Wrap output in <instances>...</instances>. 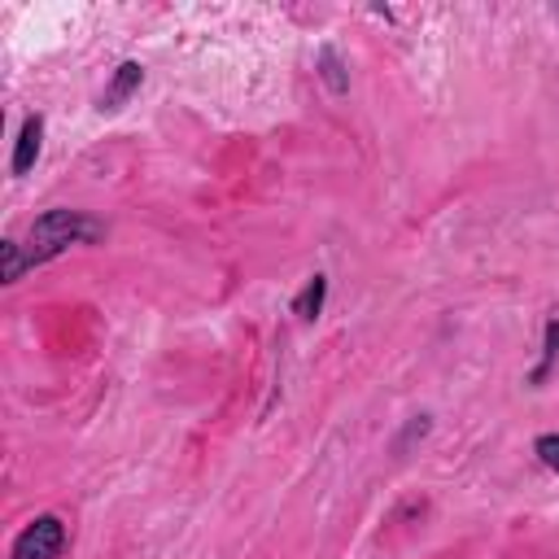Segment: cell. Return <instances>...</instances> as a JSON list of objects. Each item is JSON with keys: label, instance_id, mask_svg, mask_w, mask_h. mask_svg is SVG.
Returning a JSON list of instances; mask_svg holds the SVG:
<instances>
[{"label": "cell", "instance_id": "5", "mask_svg": "<svg viewBox=\"0 0 559 559\" xmlns=\"http://www.w3.org/2000/svg\"><path fill=\"white\" fill-rule=\"evenodd\" d=\"M314 66H319V79L328 83L332 96H345V92H349V70H345V61H341V52H336L332 44L319 48V61H314Z\"/></svg>", "mask_w": 559, "mask_h": 559}, {"label": "cell", "instance_id": "9", "mask_svg": "<svg viewBox=\"0 0 559 559\" xmlns=\"http://www.w3.org/2000/svg\"><path fill=\"white\" fill-rule=\"evenodd\" d=\"M533 454H537V459L559 476V432H542V437L533 441Z\"/></svg>", "mask_w": 559, "mask_h": 559}, {"label": "cell", "instance_id": "6", "mask_svg": "<svg viewBox=\"0 0 559 559\" xmlns=\"http://www.w3.org/2000/svg\"><path fill=\"white\" fill-rule=\"evenodd\" d=\"M323 297H328V275H319V271H314V275L306 280V288L293 297V314H297V319H306V323H310V319H319Z\"/></svg>", "mask_w": 559, "mask_h": 559}, {"label": "cell", "instance_id": "2", "mask_svg": "<svg viewBox=\"0 0 559 559\" xmlns=\"http://www.w3.org/2000/svg\"><path fill=\"white\" fill-rule=\"evenodd\" d=\"M61 550H66V524H61V515H35L13 537L9 559H61Z\"/></svg>", "mask_w": 559, "mask_h": 559}, {"label": "cell", "instance_id": "7", "mask_svg": "<svg viewBox=\"0 0 559 559\" xmlns=\"http://www.w3.org/2000/svg\"><path fill=\"white\" fill-rule=\"evenodd\" d=\"M555 362H559V314H550L546 319V341H542V362L528 371V384H542L550 371H555Z\"/></svg>", "mask_w": 559, "mask_h": 559}, {"label": "cell", "instance_id": "4", "mask_svg": "<svg viewBox=\"0 0 559 559\" xmlns=\"http://www.w3.org/2000/svg\"><path fill=\"white\" fill-rule=\"evenodd\" d=\"M140 83H144V66H140V61H122V66L114 70L109 87L100 92V105H96V109H105V114H109V109H122Z\"/></svg>", "mask_w": 559, "mask_h": 559}, {"label": "cell", "instance_id": "8", "mask_svg": "<svg viewBox=\"0 0 559 559\" xmlns=\"http://www.w3.org/2000/svg\"><path fill=\"white\" fill-rule=\"evenodd\" d=\"M0 258H4V271H0V280L4 284H17L26 271H31V258H26V245L22 240H0Z\"/></svg>", "mask_w": 559, "mask_h": 559}, {"label": "cell", "instance_id": "1", "mask_svg": "<svg viewBox=\"0 0 559 559\" xmlns=\"http://www.w3.org/2000/svg\"><path fill=\"white\" fill-rule=\"evenodd\" d=\"M100 236H105V223H96L83 210H44L26 231V258H31V266H44L57 253H66L70 245H92Z\"/></svg>", "mask_w": 559, "mask_h": 559}, {"label": "cell", "instance_id": "3", "mask_svg": "<svg viewBox=\"0 0 559 559\" xmlns=\"http://www.w3.org/2000/svg\"><path fill=\"white\" fill-rule=\"evenodd\" d=\"M39 148H44V118H39V114H26L22 127H17V140H13V162H9V170H13V175H26V170L39 162Z\"/></svg>", "mask_w": 559, "mask_h": 559}]
</instances>
